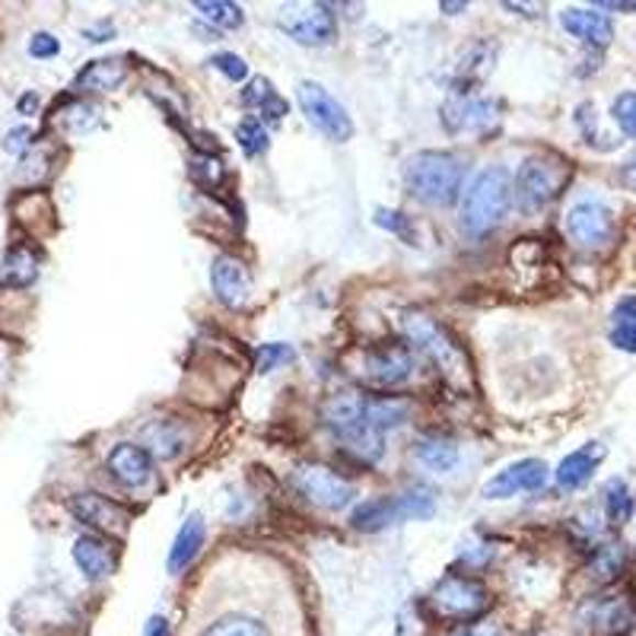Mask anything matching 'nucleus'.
Instances as JSON below:
<instances>
[{
	"label": "nucleus",
	"instance_id": "5",
	"mask_svg": "<svg viewBox=\"0 0 636 636\" xmlns=\"http://www.w3.org/2000/svg\"><path fill=\"white\" fill-rule=\"evenodd\" d=\"M573 176V166L557 156V153H535L528 156L513 179V194L518 208L525 213L545 211L547 204H554L560 198V191L567 188Z\"/></svg>",
	"mask_w": 636,
	"mask_h": 636
},
{
	"label": "nucleus",
	"instance_id": "42",
	"mask_svg": "<svg viewBox=\"0 0 636 636\" xmlns=\"http://www.w3.org/2000/svg\"><path fill=\"white\" fill-rule=\"evenodd\" d=\"M32 131L30 127H13L7 137H3V150L7 153H26L30 150Z\"/></svg>",
	"mask_w": 636,
	"mask_h": 636
},
{
	"label": "nucleus",
	"instance_id": "4",
	"mask_svg": "<svg viewBox=\"0 0 636 636\" xmlns=\"http://www.w3.org/2000/svg\"><path fill=\"white\" fill-rule=\"evenodd\" d=\"M513 176L503 166H487L461 194V226L471 236L493 233L513 208Z\"/></svg>",
	"mask_w": 636,
	"mask_h": 636
},
{
	"label": "nucleus",
	"instance_id": "46",
	"mask_svg": "<svg viewBox=\"0 0 636 636\" xmlns=\"http://www.w3.org/2000/svg\"><path fill=\"white\" fill-rule=\"evenodd\" d=\"M35 105H38V96H23L20 99V112H35Z\"/></svg>",
	"mask_w": 636,
	"mask_h": 636
},
{
	"label": "nucleus",
	"instance_id": "29",
	"mask_svg": "<svg viewBox=\"0 0 636 636\" xmlns=\"http://www.w3.org/2000/svg\"><path fill=\"white\" fill-rule=\"evenodd\" d=\"M3 283L7 287H30L32 280L38 277V255L32 252L30 245H13L3 258Z\"/></svg>",
	"mask_w": 636,
	"mask_h": 636
},
{
	"label": "nucleus",
	"instance_id": "10",
	"mask_svg": "<svg viewBox=\"0 0 636 636\" xmlns=\"http://www.w3.org/2000/svg\"><path fill=\"white\" fill-rule=\"evenodd\" d=\"M277 23L293 42L309 45V48H322V45H328L337 35V16H334L328 3H290V7H280Z\"/></svg>",
	"mask_w": 636,
	"mask_h": 636
},
{
	"label": "nucleus",
	"instance_id": "30",
	"mask_svg": "<svg viewBox=\"0 0 636 636\" xmlns=\"http://www.w3.org/2000/svg\"><path fill=\"white\" fill-rule=\"evenodd\" d=\"M414 453H417V458L424 461L426 468H433V471H449V468H455V461H458V446H455L449 436H424Z\"/></svg>",
	"mask_w": 636,
	"mask_h": 636
},
{
	"label": "nucleus",
	"instance_id": "18",
	"mask_svg": "<svg viewBox=\"0 0 636 636\" xmlns=\"http://www.w3.org/2000/svg\"><path fill=\"white\" fill-rule=\"evenodd\" d=\"M74 564L80 567V573L99 582V579H109L119 567V550L109 545L105 538L99 535H80L74 542Z\"/></svg>",
	"mask_w": 636,
	"mask_h": 636
},
{
	"label": "nucleus",
	"instance_id": "45",
	"mask_svg": "<svg viewBox=\"0 0 636 636\" xmlns=\"http://www.w3.org/2000/svg\"><path fill=\"white\" fill-rule=\"evenodd\" d=\"M602 10H624V13H636V3H624V0H605L599 3Z\"/></svg>",
	"mask_w": 636,
	"mask_h": 636
},
{
	"label": "nucleus",
	"instance_id": "9",
	"mask_svg": "<svg viewBox=\"0 0 636 636\" xmlns=\"http://www.w3.org/2000/svg\"><path fill=\"white\" fill-rule=\"evenodd\" d=\"M297 99H300V109H303L305 122L312 124L315 131H322L328 141L344 144V141L354 137V122H350L347 109H344L322 83L303 80V83L297 87Z\"/></svg>",
	"mask_w": 636,
	"mask_h": 636
},
{
	"label": "nucleus",
	"instance_id": "34",
	"mask_svg": "<svg viewBox=\"0 0 636 636\" xmlns=\"http://www.w3.org/2000/svg\"><path fill=\"white\" fill-rule=\"evenodd\" d=\"M369 414H372L376 426L386 433V429H394V426H401L408 421V404L398 401V398H389V394L369 398Z\"/></svg>",
	"mask_w": 636,
	"mask_h": 636
},
{
	"label": "nucleus",
	"instance_id": "22",
	"mask_svg": "<svg viewBox=\"0 0 636 636\" xmlns=\"http://www.w3.org/2000/svg\"><path fill=\"white\" fill-rule=\"evenodd\" d=\"M131 67L124 58H96L77 77L74 90L77 92H115L127 80Z\"/></svg>",
	"mask_w": 636,
	"mask_h": 636
},
{
	"label": "nucleus",
	"instance_id": "38",
	"mask_svg": "<svg viewBox=\"0 0 636 636\" xmlns=\"http://www.w3.org/2000/svg\"><path fill=\"white\" fill-rule=\"evenodd\" d=\"M213 70H220L226 80H233V83H243L245 77H248V64L239 58V55H230V52H220V55H213L211 58Z\"/></svg>",
	"mask_w": 636,
	"mask_h": 636
},
{
	"label": "nucleus",
	"instance_id": "23",
	"mask_svg": "<svg viewBox=\"0 0 636 636\" xmlns=\"http://www.w3.org/2000/svg\"><path fill=\"white\" fill-rule=\"evenodd\" d=\"M204 538H208V525H204V518L194 513L185 518V525L179 528V535H176V542L169 547V560H166V567H169V573L179 576L185 573L191 564H194V557L201 554V547H204Z\"/></svg>",
	"mask_w": 636,
	"mask_h": 636
},
{
	"label": "nucleus",
	"instance_id": "14",
	"mask_svg": "<svg viewBox=\"0 0 636 636\" xmlns=\"http://www.w3.org/2000/svg\"><path fill=\"white\" fill-rule=\"evenodd\" d=\"M547 475L550 471L542 458H518L487 481L484 496L487 500H510L515 493H535L547 484Z\"/></svg>",
	"mask_w": 636,
	"mask_h": 636
},
{
	"label": "nucleus",
	"instance_id": "48",
	"mask_svg": "<svg viewBox=\"0 0 636 636\" xmlns=\"http://www.w3.org/2000/svg\"><path fill=\"white\" fill-rule=\"evenodd\" d=\"M465 7H468V3H446V0L439 3V10H446V13H458V10H465Z\"/></svg>",
	"mask_w": 636,
	"mask_h": 636
},
{
	"label": "nucleus",
	"instance_id": "11",
	"mask_svg": "<svg viewBox=\"0 0 636 636\" xmlns=\"http://www.w3.org/2000/svg\"><path fill=\"white\" fill-rule=\"evenodd\" d=\"M496 112H500V105L493 99H484L475 90H455L443 102L439 119H443L449 134H481L500 119Z\"/></svg>",
	"mask_w": 636,
	"mask_h": 636
},
{
	"label": "nucleus",
	"instance_id": "40",
	"mask_svg": "<svg viewBox=\"0 0 636 636\" xmlns=\"http://www.w3.org/2000/svg\"><path fill=\"white\" fill-rule=\"evenodd\" d=\"M58 52H62V42H58L52 32H35L30 38L32 58H42V62H45V58H55Z\"/></svg>",
	"mask_w": 636,
	"mask_h": 636
},
{
	"label": "nucleus",
	"instance_id": "33",
	"mask_svg": "<svg viewBox=\"0 0 636 636\" xmlns=\"http://www.w3.org/2000/svg\"><path fill=\"white\" fill-rule=\"evenodd\" d=\"M198 7V13L213 23L216 30H239L245 23V13L239 3H230V0H198L194 3Z\"/></svg>",
	"mask_w": 636,
	"mask_h": 636
},
{
	"label": "nucleus",
	"instance_id": "3",
	"mask_svg": "<svg viewBox=\"0 0 636 636\" xmlns=\"http://www.w3.org/2000/svg\"><path fill=\"white\" fill-rule=\"evenodd\" d=\"M404 185L426 208H453L461 201L465 163L449 150H421L404 163Z\"/></svg>",
	"mask_w": 636,
	"mask_h": 636
},
{
	"label": "nucleus",
	"instance_id": "19",
	"mask_svg": "<svg viewBox=\"0 0 636 636\" xmlns=\"http://www.w3.org/2000/svg\"><path fill=\"white\" fill-rule=\"evenodd\" d=\"M560 26L576 35L579 42L592 45V48H605L607 42L614 38V26L605 13L599 10H585V7H567L560 13Z\"/></svg>",
	"mask_w": 636,
	"mask_h": 636
},
{
	"label": "nucleus",
	"instance_id": "2",
	"mask_svg": "<svg viewBox=\"0 0 636 636\" xmlns=\"http://www.w3.org/2000/svg\"><path fill=\"white\" fill-rule=\"evenodd\" d=\"M322 424L332 429L344 443L347 453H354L364 465L379 461L386 433L376 426L369 414V398L360 392H337L322 404Z\"/></svg>",
	"mask_w": 636,
	"mask_h": 636
},
{
	"label": "nucleus",
	"instance_id": "13",
	"mask_svg": "<svg viewBox=\"0 0 636 636\" xmlns=\"http://www.w3.org/2000/svg\"><path fill=\"white\" fill-rule=\"evenodd\" d=\"M617 223L602 201H579L567 213V236L585 252H602L614 243Z\"/></svg>",
	"mask_w": 636,
	"mask_h": 636
},
{
	"label": "nucleus",
	"instance_id": "39",
	"mask_svg": "<svg viewBox=\"0 0 636 636\" xmlns=\"http://www.w3.org/2000/svg\"><path fill=\"white\" fill-rule=\"evenodd\" d=\"M96 122H99V119H96V109L83 105V102H77L74 109L64 112V127H67V131H77V134H80V131H90Z\"/></svg>",
	"mask_w": 636,
	"mask_h": 636
},
{
	"label": "nucleus",
	"instance_id": "1",
	"mask_svg": "<svg viewBox=\"0 0 636 636\" xmlns=\"http://www.w3.org/2000/svg\"><path fill=\"white\" fill-rule=\"evenodd\" d=\"M401 332H404V341L411 344V350H421L449 386L471 389V379H475L471 360L446 325H439L436 319H429L424 312H408L401 319Z\"/></svg>",
	"mask_w": 636,
	"mask_h": 636
},
{
	"label": "nucleus",
	"instance_id": "20",
	"mask_svg": "<svg viewBox=\"0 0 636 636\" xmlns=\"http://www.w3.org/2000/svg\"><path fill=\"white\" fill-rule=\"evenodd\" d=\"M605 446L602 443H585L582 449L570 453L560 465H557V484L564 490H579L592 481L595 468L605 461Z\"/></svg>",
	"mask_w": 636,
	"mask_h": 636
},
{
	"label": "nucleus",
	"instance_id": "37",
	"mask_svg": "<svg viewBox=\"0 0 636 636\" xmlns=\"http://www.w3.org/2000/svg\"><path fill=\"white\" fill-rule=\"evenodd\" d=\"M611 119L617 122V127L636 141V92H621L611 105Z\"/></svg>",
	"mask_w": 636,
	"mask_h": 636
},
{
	"label": "nucleus",
	"instance_id": "25",
	"mask_svg": "<svg viewBox=\"0 0 636 636\" xmlns=\"http://www.w3.org/2000/svg\"><path fill=\"white\" fill-rule=\"evenodd\" d=\"M141 439H144L141 446L159 461H169L185 449V429L179 421H153L144 426Z\"/></svg>",
	"mask_w": 636,
	"mask_h": 636
},
{
	"label": "nucleus",
	"instance_id": "24",
	"mask_svg": "<svg viewBox=\"0 0 636 636\" xmlns=\"http://www.w3.org/2000/svg\"><path fill=\"white\" fill-rule=\"evenodd\" d=\"M398 522H404V510H401L398 493L394 496H372V500L360 503L350 515V525L357 532H382V528L398 525Z\"/></svg>",
	"mask_w": 636,
	"mask_h": 636
},
{
	"label": "nucleus",
	"instance_id": "7",
	"mask_svg": "<svg viewBox=\"0 0 636 636\" xmlns=\"http://www.w3.org/2000/svg\"><path fill=\"white\" fill-rule=\"evenodd\" d=\"M357 379H364L372 389H394L414 372V350L408 341H382L357 354L354 364Z\"/></svg>",
	"mask_w": 636,
	"mask_h": 636
},
{
	"label": "nucleus",
	"instance_id": "43",
	"mask_svg": "<svg viewBox=\"0 0 636 636\" xmlns=\"http://www.w3.org/2000/svg\"><path fill=\"white\" fill-rule=\"evenodd\" d=\"M147 636H172V627H169V621L166 617H150V624H147Z\"/></svg>",
	"mask_w": 636,
	"mask_h": 636
},
{
	"label": "nucleus",
	"instance_id": "15",
	"mask_svg": "<svg viewBox=\"0 0 636 636\" xmlns=\"http://www.w3.org/2000/svg\"><path fill=\"white\" fill-rule=\"evenodd\" d=\"M70 513L77 515L83 525H90L102 535H124L131 528V513L122 503L102 496V493H77L70 496Z\"/></svg>",
	"mask_w": 636,
	"mask_h": 636
},
{
	"label": "nucleus",
	"instance_id": "47",
	"mask_svg": "<svg viewBox=\"0 0 636 636\" xmlns=\"http://www.w3.org/2000/svg\"><path fill=\"white\" fill-rule=\"evenodd\" d=\"M453 636H496V634H490V631H481V627H465V631H458V634H453Z\"/></svg>",
	"mask_w": 636,
	"mask_h": 636
},
{
	"label": "nucleus",
	"instance_id": "8",
	"mask_svg": "<svg viewBox=\"0 0 636 636\" xmlns=\"http://www.w3.org/2000/svg\"><path fill=\"white\" fill-rule=\"evenodd\" d=\"M576 624L592 636H624L636 624V602L627 592H602L576 607Z\"/></svg>",
	"mask_w": 636,
	"mask_h": 636
},
{
	"label": "nucleus",
	"instance_id": "31",
	"mask_svg": "<svg viewBox=\"0 0 636 636\" xmlns=\"http://www.w3.org/2000/svg\"><path fill=\"white\" fill-rule=\"evenodd\" d=\"M602 496H605L607 522H611L614 528L627 525V522H631V515H634V493H631V487L614 478V481H607L605 484Z\"/></svg>",
	"mask_w": 636,
	"mask_h": 636
},
{
	"label": "nucleus",
	"instance_id": "41",
	"mask_svg": "<svg viewBox=\"0 0 636 636\" xmlns=\"http://www.w3.org/2000/svg\"><path fill=\"white\" fill-rule=\"evenodd\" d=\"M376 223H379L382 230L394 233V236H408V216H404V213L379 208V211H376Z\"/></svg>",
	"mask_w": 636,
	"mask_h": 636
},
{
	"label": "nucleus",
	"instance_id": "44",
	"mask_svg": "<svg viewBox=\"0 0 636 636\" xmlns=\"http://www.w3.org/2000/svg\"><path fill=\"white\" fill-rule=\"evenodd\" d=\"M621 176H624L627 188H634L636 191V153L631 156V159H627V166H624V172H621Z\"/></svg>",
	"mask_w": 636,
	"mask_h": 636
},
{
	"label": "nucleus",
	"instance_id": "35",
	"mask_svg": "<svg viewBox=\"0 0 636 636\" xmlns=\"http://www.w3.org/2000/svg\"><path fill=\"white\" fill-rule=\"evenodd\" d=\"M236 141L245 150V156H261V153L271 147V137H268V127L261 124V119H245L236 127Z\"/></svg>",
	"mask_w": 636,
	"mask_h": 636
},
{
	"label": "nucleus",
	"instance_id": "6",
	"mask_svg": "<svg viewBox=\"0 0 636 636\" xmlns=\"http://www.w3.org/2000/svg\"><path fill=\"white\" fill-rule=\"evenodd\" d=\"M426 605L439 621L475 624L478 617H484L487 607H490V592L484 589V582H478L475 576L449 573L433 585Z\"/></svg>",
	"mask_w": 636,
	"mask_h": 636
},
{
	"label": "nucleus",
	"instance_id": "17",
	"mask_svg": "<svg viewBox=\"0 0 636 636\" xmlns=\"http://www.w3.org/2000/svg\"><path fill=\"white\" fill-rule=\"evenodd\" d=\"M105 468L122 487H144L153 478V455L141 443H119L105 458Z\"/></svg>",
	"mask_w": 636,
	"mask_h": 636
},
{
	"label": "nucleus",
	"instance_id": "26",
	"mask_svg": "<svg viewBox=\"0 0 636 636\" xmlns=\"http://www.w3.org/2000/svg\"><path fill=\"white\" fill-rule=\"evenodd\" d=\"M243 105L248 109H255L258 115H261V122H271L277 124L287 112H290V102L280 96V92L274 90L271 80H265V77H255L248 87L243 90Z\"/></svg>",
	"mask_w": 636,
	"mask_h": 636
},
{
	"label": "nucleus",
	"instance_id": "27",
	"mask_svg": "<svg viewBox=\"0 0 636 636\" xmlns=\"http://www.w3.org/2000/svg\"><path fill=\"white\" fill-rule=\"evenodd\" d=\"M627 547L621 542H607V545H599L592 550V560H589V576L599 582V585H611L617 582L621 573L627 570Z\"/></svg>",
	"mask_w": 636,
	"mask_h": 636
},
{
	"label": "nucleus",
	"instance_id": "21",
	"mask_svg": "<svg viewBox=\"0 0 636 636\" xmlns=\"http://www.w3.org/2000/svg\"><path fill=\"white\" fill-rule=\"evenodd\" d=\"M493 64H496V45L493 42L481 38V42L468 45L455 62V90H475L493 70Z\"/></svg>",
	"mask_w": 636,
	"mask_h": 636
},
{
	"label": "nucleus",
	"instance_id": "28",
	"mask_svg": "<svg viewBox=\"0 0 636 636\" xmlns=\"http://www.w3.org/2000/svg\"><path fill=\"white\" fill-rule=\"evenodd\" d=\"M607 341L624 354H636V297H624L614 305L611 325H607Z\"/></svg>",
	"mask_w": 636,
	"mask_h": 636
},
{
	"label": "nucleus",
	"instance_id": "32",
	"mask_svg": "<svg viewBox=\"0 0 636 636\" xmlns=\"http://www.w3.org/2000/svg\"><path fill=\"white\" fill-rule=\"evenodd\" d=\"M201 636H274L258 617L248 614H226L220 621H213L211 627H204Z\"/></svg>",
	"mask_w": 636,
	"mask_h": 636
},
{
	"label": "nucleus",
	"instance_id": "12",
	"mask_svg": "<svg viewBox=\"0 0 636 636\" xmlns=\"http://www.w3.org/2000/svg\"><path fill=\"white\" fill-rule=\"evenodd\" d=\"M293 484L319 510H332L334 513V510L350 506V500H354V484L332 468H325V465H300L297 475H293Z\"/></svg>",
	"mask_w": 636,
	"mask_h": 636
},
{
	"label": "nucleus",
	"instance_id": "16",
	"mask_svg": "<svg viewBox=\"0 0 636 636\" xmlns=\"http://www.w3.org/2000/svg\"><path fill=\"white\" fill-rule=\"evenodd\" d=\"M211 287L213 297L226 309H243L248 303V293H252V277L239 258L216 255L211 265Z\"/></svg>",
	"mask_w": 636,
	"mask_h": 636
},
{
	"label": "nucleus",
	"instance_id": "36",
	"mask_svg": "<svg viewBox=\"0 0 636 636\" xmlns=\"http://www.w3.org/2000/svg\"><path fill=\"white\" fill-rule=\"evenodd\" d=\"M297 357V350L290 344H261L255 354V369L258 372H274L277 366L290 364Z\"/></svg>",
	"mask_w": 636,
	"mask_h": 636
}]
</instances>
